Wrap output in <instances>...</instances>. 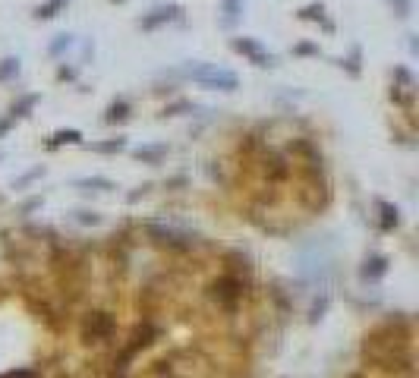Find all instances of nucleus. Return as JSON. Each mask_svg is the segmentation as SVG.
<instances>
[{"label": "nucleus", "mask_w": 419, "mask_h": 378, "mask_svg": "<svg viewBox=\"0 0 419 378\" xmlns=\"http://www.w3.org/2000/svg\"><path fill=\"white\" fill-rule=\"evenodd\" d=\"M186 76L196 79L198 85H208V89H224V92H233V89H237V76H233L230 70L211 67V63H198V67H189Z\"/></svg>", "instance_id": "obj_1"}]
</instances>
